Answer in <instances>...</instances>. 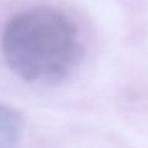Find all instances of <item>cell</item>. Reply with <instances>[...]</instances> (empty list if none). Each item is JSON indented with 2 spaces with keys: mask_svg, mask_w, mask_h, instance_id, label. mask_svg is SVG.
I'll return each instance as SVG.
<instances>
[{
  "mask_svg": "<svg viewBox=\"0 0 148 148\" xmlns=\"http://www.w3.org/2000/svg\"><path fill=\"white\" fill-rule=\"evenodd\" d=\"M1 49L15 75L39 83L64 80L82 52L72 21L50 7L30 8L13 16L3 28Z\"/></svg>",
  "mask_w": 148,
  "mask_h": 148,
  "instance_id": "1",
  "label": "cell"
},
{
  "mask_svg": "<svg viewBox=\"0 0 148 148\" xmlns=\"http://www.w3.org/2000/svg\"><path fill=\"white\" fill-rule=\"evenodd\" d=\"M23 132L22 116L0 102V148H16Z\"/></svg>",
  "mask_w": 148,
  "mask_h": 148,
  "instance_id": "2",
  "label": "cell"
}]
</instances>
